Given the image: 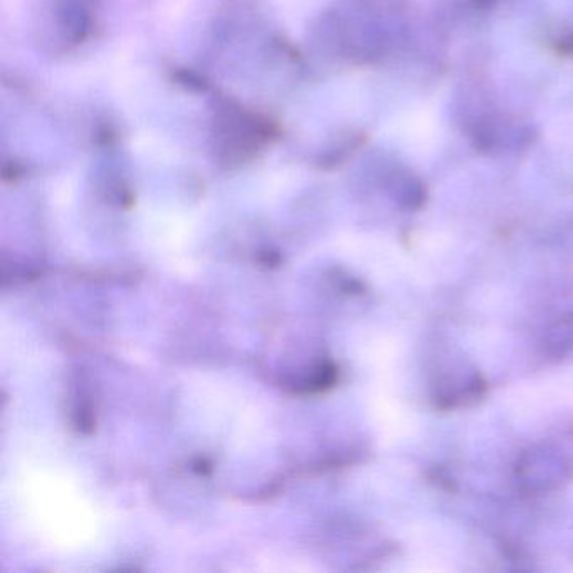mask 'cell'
Returning a JSON list of instances; mask_svg holds the SVG:
<instances>
[{"label":"cell","instance_id":"cell-1","mask_svg":"<svg viewBox=\"0 0 573 573\" xmlns=\"http://www.w3.org/2000/svg\"><path fill=\"white\" fill-rule=\"evenodd\" d=\"M573 347V326L560 321L553 326L547 338V350L553 357H563Z\"/></svg>","mask_w":573,"mask_h":573}]
</instances>
